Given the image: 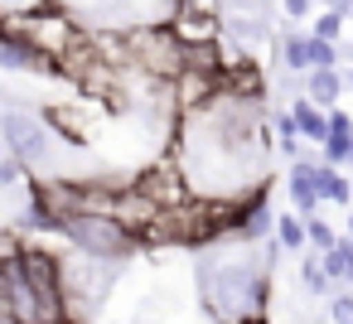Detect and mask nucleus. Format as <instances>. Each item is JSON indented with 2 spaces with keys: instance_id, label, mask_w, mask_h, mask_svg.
Returning <instances> with one entry per match:
<instances>
[{
  "instance_id": "nucleus-2",
  "label": "nucleus",
  "mask_w": 353,
  "mask_h": 324,
  "mask_svg": "<svg viewBox=\"0 0 353 324\" xmlns=\"http://www.w3.org/2000/svg\"><path fill=\"white\" fill-rule=\"evenodd\" d=\"M126 44H131V63L160 83H174L189 68V49L174 39L170 25H126Z\"/></svg>"
},
{
  "instance_id": "nucleus-22",
  "label": "nucleus",
  "mask_w": 353,
  "mask_h": 324,
  "mask_svg": "<svg viewBox=\"0 0 353 324\" xmlns=\"http://www.w3.org/2000/svg\"><path fill=\"white\" fill-rule=\"evenodd\" d=\"M343 237H348V242H353V213H348V232H343Z\"/></svg>"
},
{
  "instance_id": "nucleus-11",
  "label": "nucleus",
  "mask_w": 353,
  "mask_h": 324,
  "mask_svg": "<svg viewBox=\"0 0 353 324\" xmlns=\"http://www.w3.org/2000/svg\"><path fill=\"white\" fill-rule=\"evenodd\" d=\"M271 237L281 242V252H305L310 247V232H305V218L300 213H276V232Z\"/></svg>"
},
{
  "instance_id": "nucleus-15",
  "label": "nucleus",
  "mask_w": 353,
  "mask_h": 324,
  "mask_svg": "<svg viewBox=\"0 0 353 324\" xmlns=\"http://www.w3.org/2000/svg\"><path fill=\"white\" fill-rule=\"evenodd\" d=\"M343 25H348V15H339V10H319V20H314V39H334L339 44V34H343Z\"/></svg>"
},
{
  "instance_id": "nucleus-18",
  "label": "nucleus",
  "mask_w": 353,
  "mask_h": 324,
  "mask_svg": "<svg viewBox=\"0 0 353 324\" xmlns=\"http://www.w3.org/2000/svg\"><path fill=\"white\" fill-rule=\"evenodd\" d=\"M329 324H353V285H348V290H334V300H329Z\"/></svg>"
},
{
  "instance_id": "nucleus-13",
  "label": "nucleus",
  "mask_w": 353,
  "mask_h": 324,
  "mask_svg": "<svg viewBox=\"0 0 353 324\" xmlns=\"http://www.w3.org/2000/svg\"><path fill=\"white\" fill-rule=\"evenodd\" d=\"M281 63L290 73H310V34H285L281 39Z\"/></svg>"
},
{
  "instance_id": "nucleus-19",
  "label": "nucleus",
  "mask_w": 353,
  "mask_h": 324,
  "mask_svg": "<svg viewBox=\"0 0 353 324\" xmlns=\"http://www.w3.org/2000/svg\"><path fill=\"white\" fill-rule=\"evenodd\" d=\"M281 10H285V20H310L314 0H281Z\"/></svg>"
},
{
  "instance_id": "nucleus-10",
  "label": "nucleus",
  "mask_w": 353,
  "mask_h": 324,
  "mask_svg": "<svg viewBox=\"0 0 353 324\" xmlns=\"http://www.w3.org/2000/svg\"><path fill=\"white\" fill-rule=\"evenodd\" d=\"M319 261H324V271L334 276V285H353V242H348V237H339L329 252H319Z\"/></svg>"
},
{
  "instance_id": "nucleus-12",
  "label": "nucleus",
  "mask_w": 353,
  "mask_h": 324,
  "mask_svg": "<svg viewBox=\"0 0 353 324\" xmlns=\"http://www.w3.org/2000/svg\"><path fill=\"white\" fill-rule=\"evenodd\" d=\"M271 136H276L281 155L300 160V126H295V117H290V112H276V117H271Z\"/></svg>"
},
{
  "instance_id": "nucleus-9",
  "label": "nucleus",
  "mask_w": 353,
  "mask_h": 324,
  "mask_svg": "<svg viewBox=\"0 0 353 324\" xmlns=\"http://www.w3.org/2000/svg\"><path fill=\"white\" fill-rule=\"evenodd\" d=\"M314 189H319V203H339V208H348L353 203V184H348V174H339V165H314Z\"/></svg>"
},
{
  "instance_id": "nucleus-23",
  "label": "nucleus",
  "mask_w": 353,
  "mask_h": 324,
  "mask_svg": "<svg viewBox=\"0 0 353 324\" xmlns=\"http://www.w3.org/2000/svg\"><path fill=\"white\" fill-rule=\"evenodd\" d=\"M343 83H348V88H353V68H348V73H343Z\"/></svg>"
},
{
  "instance_id": "nucleus-4",
  "label": "nucleus",
  "mask_w": 353,
  "mask_h": 324,
  "mask_svg": "<svg viewBox=\"0 0 353 324\" xmlns=\"http://www.w3.org/2000/svg\"><path fill=\"white\" fill-rule=\"evenodd\" d=\"M92 107H97V102L83 97V102H49V107H39V112H44L54 141H63V145H88V141H92Z\"/></svg>"
},
{
  "instance_id": "nucleus-14",
  "label": "nucleus",
  "mask_w": 353,
  "mask_h": 324,
  "mask_svg": "<svg viewBox=\"0 0 353 324\" xmlns=\"http://www.w3.org/2000/svg\"><path fill=\"white\" fill-rule=\"evenodd\" d=\"M300 281H305L310 295H334V276L324 271L319 256H300Z\"/></svg>"
},
{
  "instance_id": "nucleus-8",
  "label": "nucleus",
  "mask_w": 353,
  "mask_h": 324,
  "mask_svg": "<svg viewBox=\"0 0 353 324\" xmlns=\"http://www.w3.org/2000/svg\"><path fill=\"white\" fill-rule=\"evenodd\" d=\"M290 117H295V126H300V141L324 145V136H329V112H324V107H314V102L300 92V97H295V107H290Z\"/></svg>"
},
{
  "instance_id": "nucleus-6",
  "label": "nucleus",
  "mask_w": 353,
  "mask_h": 324,
  "mask_svg": "<svg viewBox=\"0 0 353 324\" xmlns=\"http://www.w3.org/2000/svg\"><path fill=\"white\" fill-rule=\"evenodd\" d=\"M285 194H290V203H295V213H300V218L319 213V189H314V160H295V165H290V174H285Z\"/></svg>"
},
{
  "instance_id": "nucleus-5",
  "label": "nucleus",
  "mask_w": 353,
  "mask_h": 324,
  "mask_svg": "<svg viewBox=\"0 0 353 324\" xmlns=\"http://www.w3.org/2000/svg\"><path fill=\"white\" fill-rule=\"evenodd\" d=\"M276 232V213H271V203H266V189L261 194H252V199H242V208H237V242H261V237H271Z\"/></svg>"
},
{
  "instance_id": "nucleus-24",
  "label": "nucleus",
  "mask_w": 353,
  "mask_h": 324,
  "mask_svg": "<svg viewBox=\"0 0 353 324\" xmlns=\"http://www.w3.org/2000/svg\"><path fill=\"white\" fill-rule=\"evenodd\" d=\"M348 170H353V150H348Z\"/></svg>"
},
{
  "instance_id": "nucleus-3",
  "label": "nucleus",
  "mask_w": 353,
  "mask_h": 324,
  "mask_svg": "<svg viewBox=\"0 0 353 324\" xmlns=\"http://www.w3.org/2000/svg\"><path fill=\"white\" fill-rule=\"evenodd\" d=\"M0 145H6L25 170H39L49 165V150H54V131L44 121V112H25V107H10L0 112Z\"/></svg>"
},
{
  "instance_id": "nucleus-20",
  "label": "nucleus",
  "mask_w": 353,
  "mask_h": 324,
  "mask_svg": "<svg viewBox=\"0 0 353 324\" xmlns=\"http://www.w3.org/2000/svg\"><path fill=\"white\" fill-rule=\"evenodd\" d=\"M324 10H339V15H353V10H348V0H324Z\"/></svg>"
},
{
  "instance_id": "nucleus-17",
  "label": "nucleus",
  "mask_w": 353,
  "mask_h": 324,
  "mask_svg": "<svg viewBox=\"0 0 353 324\" xmlns=\"http://www.w3.org/2000/svg\"><path fill=\"white\" fill-rule=\"evenodd\" d=\"M305 232H310V247H319V252H329V247L339 242V232H334V227H329L324 218H314V213L305 218Z\"/></svg>"
},
{
  "instance_id": "nucleus-16",
  "label": "nucleus",
  "mask_w": 353,
  "mask_h": 324,
  "mask_svg": "<svg viewBox=\"0 0 353 324\" xmlns=\"http://www.w3.org/2000/svg\"><path fill=\"white\" fill-rule=\"evenodd\" d=\"M310 68H339V44L310 34Z\"/></svg>"
},
{
  "instance_id": "nucleus-1",
  "label": "nucleus",
  "mask_w": 353,
  "mask_h": 324,
  "mask_svg": "<svg viewBox=\"0 0 353 324\" xmlns=\"http://www.w3.org/2000/svg\"><path fill=\"white\" fill-rule=\"evenodd\" d=\"M73 252H88V256H102V261H126L141 242L112 218V213H68V218H54V227Z\"/></svg>"
},
{
  "instance_id": "nucleus-7",
  "label": "nucleus",
  "mask_w": 353,
  "mask_h": 324,
  "mask_svg": "<svg viewBox=\"0 0 353 324\" xmlns=\"http://www.w3.org/2000/svg\"><path fill=\"white\" fill-rule=\"evenodd\" d=\"M343 88H348V83H343V73H339V68H310V73H305V97H310L314 107H324V112H329V107H339Z\"/></svg>"
},
{
  "instance_id": "nucleus-21",
  "label": "nucleus",
  "mask_w": 353,
  "mask_h": 324,
  "mask_svg": "<svg viewBox=\"0 0 353 324\" xmlns=\"http://www.w3.org/2000/svg\"><path fill=\"white\" fill-rule=\"evenodd\" d=\"M0 324H25V319H20L15 310H0Z\"/></svg>"
}]
</instances>
